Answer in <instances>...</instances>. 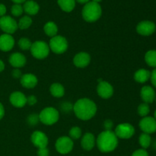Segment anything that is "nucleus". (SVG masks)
Here are the masks:
<instances>
[{"mask_svg": "<svg viewBox=\"0 0 156 156\" xmlns=\"http://www.w3.org/2000/svg\"><path fill=\"white\" fill-rule=\"evenodd\" d=\"M73 111L79 119L88 120L96 114L97 106L95 103L90 99L81 98L74 104Z\"/></svg>", "mask_w": 156, "mask_h": 156, "instance_id": "obj_1", "label": "nucleus"}, {"mask_svg": "<svg viewBox=\"0 0 156 156\" xmlns=\"http://www.w3.org/2000/svg\"><path fill=\"white\" fill-rule=\"evenodd\" d=\"M96 143L101 152H111L118 146V138L112 130H105L99 134L96 140Z\"/></svg>", "mask_w": 156, "mask_h": 156, "instance_id": "obj_2", "label": "nucleus"}, {"mask_svg": "<svg viewBox=\"0 0 156 156\" xmlns=\"http://www.w3.org/2000/svg\"><path fill=\"white\" fill-rule=\"evenodd\" d=\"M82 15L83 19L87 22H94L101 16L102 9L99 3L89 2L82 9Z\"/></svg>", "mask_w": 156, "mask_h": 156, "instance_id": "obj_3", "label": "nucleus"}, {"mask_svg": "<svg viewBox=\"0 0 156 156\" xmlns=\"http://www.w3.org/2000/svg\"><path fill=\"white\" fill-rule=\"evenodd\" d=\"M39 118L40 121L42 123L51 126V125L55 124L59 120V111L56 108H52V107L45 108L40 113Z\"/></svg>", "mask_w": 156, "mask_h": 156, "instance_id": "obj_4", "label": "nucleus"}, {"mask_svg": "<svg viewBox=\"0 0 156 156\" xmlns=\"http://www.w3.org/2000/svg\"><path fill=\"white\" fill-rule=\"evenodd\" d=\"M30 50L34 57L38 59H43L48 56L50 50L49 45L45 41H37L32 44Z\"/></svg>", "mask_w": 156, "mask_h": 156, "instance_id": "obj_5", "label": "nucleus"}, {"mask_svg": "<svg viewBox=\"0 0 156 156\" xmlns=\"http://www.w3.org/2000/svg\"><path fill=\"white\" fill-rule=\"evenodd\" d=\"M48 45L50 50L56 54H62L65 53L68 49L67 40L60 35H56L53 37H51Z\"/></svg>", "mask_w": 156, "mask_h": 156, "instance_id": "obj_6", "label": "nucleus"}, {"mask_svg": "<svg viewBox=\"0 0 156 156\" xmlns=\"http://www.w3.org/2000/svg\"><path fill=\"white\" fill-rule=\"evenodd\" d=\"M74 146L73 140L69 136L59 137L56 142L55 147L56 151L62 155H66L72 152Z\"/></svg>", "mask_w": 156, "mask_h": 156, "instance_id": "obj_7", "label": "nucleus"}, {"mask_svg": "<svg viewBox=\"0 0 156 156\" xmlns=\"http://www.w3.org/2000/svg\"><path fill=\"white\" fill-rule=\"evenodd\" d=\"M0 28L5 34L12 35L18 30V23L12 17L5 15L0 18Z\"/></svg>", "mask_w": 156, "mask_h": 156, "instance_id": "obj_8", "label": "nucleus"}, {"mask_svg": "<svg viewBox=\"0 0 156 156\" xmlns=\"http://www.w3.org/2000/svg\"><path fill=\"white\" fill-rule=\"evenodd\" d=\"M114 133L116 134L117 138L127 140L135 134V128L130 123H120L116 127Z\"/></svg>", "mask_w": 156, "mask_h": 156, "instance_id": "obj_9", "label": "nucleus"}, {"mask_svg": "<svg viewBox=\"0 0 156 156\" xmlns=\"http://www.w3.org/2000/svg\"><path fill=\"white\" fill-rule=\"evenodd\" d=\"M140 129L144 133L152 134L156 132V120L152 117H145L139 123Z\"/></svg>", "mask_w": 156, "mask_h": 156, "instance_id": "obj_10", "label": "nucleus"}, {"mask_svg": "<svg viewBox=\"0 0 156 156\" xmlns=\"http://www.w3.org/2000/svg\"><path fill=\"white\" fill-rule=\"evenodd\" d=\"M156 30V26L151 21H143L136 26V31L142 36H150Z\"/></svg>", "mask_w": 156, "mask_h": 156, "instance_id": "obj_11", "label": "nucleus"}, {"mask_svg": "<svg viewBox=\"0 0 156 156\" xmlns=\"http://www.w3.org/2000/svg\"><path fill=\"white\" fill-rule=\"evenodd\" d=\"M30 140H31L34 146L35 147L38 148V149L46 148L49 143L48 137L47 136V135L44 133L39 130L34 131L32 133L31 137H30Z\"/></svg>", "mask_w": 156, "mask_h": 156, "instance_id": "obj_12", "label": "nucleus"}, {"mask_svg": "<svg viewBox=\"0 0 156 156\" xmlns=\"http://www.w3.org/2000/svg\"><path fill=\"white\" fill-rule=\"evenodd\" d=\"M97 92L101 98L108 99L114 94V88L109 82L102 81L98 85Z\"/></svg>", "mask_w": 156, "mask_h": 156, "instance_id": "obj_13", "label": "nucleus"}, {"mask_svg": "<svg viewBox=\"0 0 156 156\" xmlns=\"http://www.w3.org/2000/svg\"><path fill=\"white\" fill-rule=\"evenodd\" d=\"M10 103L15 108H21L27 105V97L21 91H15L9 97Z\"/></svg>", "mask_w": 156, "mask_h": 156, "instance_id": "obj_14", "label": "nucleus"}, {"mask_svg": "<svg viewBox=\"0 0 156 156\" xmlns=\"http://www.w3.org/2000/svg\"><path fill=\"white\" fill-rule=\"evenodd\" d=\"M91 62V56L86 52H80L73 58V63L78 68H85Z\"/></svg>", "mask_w": 156, "mask_h": 156, "instance_id": "obj_15", "label": "nucleus"}, {"mask_svg": "<svg viewBox=\"0 0 156 156\" xmlns=\"http://www.w3.org/2000/svg\"><path fill=\"white\" fill-rule=\"evenodd\" d=\"M15 46V39L11 34H4L0 36V50L10 51Z\"/></svg>", "mask_w": 156, "mask_h": 156, "instance_id": "obj_16", "label": "nucleus"}, {"mask_svg": "<svg viewBox=\"0 0 156 156\" xmlns=\"http://www.w3.org/2000/svg\"><path fill=\"white\" fill-rule=\"evenodd\" d=\"M140 96L143 102L149 105V104H152L155 100V91L153 88L149 85H146L142 88Z\"/></svg>", "mask_w": 156, "mask_h": 156, "instance_id": "obj_17", "label": "nucleus"}, {"mask_svg": "<svg viewBox=\"0 0 156 156\" xmlns=\"http://www.w3.org/2000/svg\"><path fill=\"white\" fill-rule=\"evenodd\" d=\"M21 85L25 88H34L37 85V78L36 76L31 73L22 75L21 78L20 79Z\"/></svg>", "mask_w": 156, "mask_h": 156, "instance_id": "obj_18", "label": "nucleus"}, {"mask_svg": "<svg viewBox=\"0 0 156 156\" xmlns=\"http://www.w3.org/2000/svg\"><path fill=\"white\" fill-rule=\"evenodd\" d=\"M26 57L21 53H14L9 57V63L15 69L24 67L26 64Z\"/></svg>", "mask_w": 156, "mask_h": 156, "instance_id": "obj_19", "label": "nucleus"}, {"mask_svg": "<svg viewBox=\"0 0 156 156\" xmlns=\"http://www.w3.org/2000/svg\"><path fill=\"white\" fill-rule=\"evenodd\" d=\"M96 143L95 137L91 133H86L82 136L81 141V146L82 149L86 151H91L94 147Z\"/></svg>", "mask_w": 156, "mask_h": 156, "instance_id": "obj_20", "label": "nucleus"}, {"mask_svg": "<svg viewBox=\"0 0 156 156\" xmlns=\"http://www.w3.org/2000/svg\"><path fill=\"white\" fill-rule=\"evenodd\" d=\"M24 12L28 15H35L40 10V6L36 2L33 0H27L23 5Z\"/></svg>", "mask_w": 156, "mask_h": 156, "instance_id": "obj_21", "label": "nucleus"}, {"mask_svg": "<svg viewBox=\"0 0 156 156\" xmlns=\"http://www.w3.org/2000/svg\"><path fill=\"white\" fill-rule=\"evenodd\" d=\"M151 73L145 69H140L137 70L134 74V79L139 83H145L150 79Z\"/></svg>", "mask_w": 156, "mask_h": 156, "instance_id": "obj_22", "label": "nucleus"}, {"mask_svg": "<svg viewBox=\"0 0 156 156\" xmlns=\"http://www.w3.org/2000/svg\"><path fill=\"white\" fill-rule=\"evenodd\" d=\"M50 91L55 98H61L65 94V88L60 83L52 84L50 88Z\"/></svg>", "mask_w": 156, "mask_h": 156, "instance_id": "obj_23", "label": "nucleus"}, {"mask_svg": "<svg viewBox=\"0 0 156 156\" xmlns=\"http://www.w3.org/2000/svg\"><path fill=\"white\" fill-rule=\"evenodd\" d=\"M59 8L66 12H71L76 6V0H57Z\"/></svg>", "mask_w": 156, "mask_h": 156, "instance_id": "obj_24", "label": "nucleus"}, {"mask_svg": "<svg viewBox=\"0 0 156 156\" xmlns=\"http://www.w3.org/2000/svg\"><path fill=\"white\" fill-rule=\"evenodd\" d=\"M44 30L47 36H49L50 37H53L57 35L58 27L53 21H48L44 25Z\"/></svg>", "mask_w": 156, "mask_h": 156, "instance_id": "obj_25", "label": "nucleus"}, {"mask_svg": "<svg viewBox=\"0 0 156 156\" xmlns=\"http://www.w3.org/2000/svg\"><path fill=\"white\" fill-rule=\"evenodd\" d=\"M145 61L148 66L156 68V50H149L145 55Z\"/></svg>", "mask_w": 156, "mask_h": 156, "instance_id": "obj_26", "label": "nucleus"}, {"mask_svg": "<svg viewBox=\"0 0 156 156\" xmlns=\"http://www.w3.org/2000/svg\"><path fill=\"white\" fill-rule=\"evenodd\" d=\"M139 143H140V146L143 149H146L151 146L152 143V138H151L150 135L147 133H142L140 136L139 138Z\"/></svg>", "mask_w": 156, "mask_h": 156, "instance_id": "obj_27", "label": "nucleus"}, {"mask_svg": "<svg viewBox=\"0 0 156 156\" xmlns=\"http://www.w3.org/2000/svg\"><path fill=\"white\" fill-rule=\"evenodd\" d=\"M32 24V19L28 15L23 16L18 23V27L21 30H26Z\"/></svg>", "mask_w": 156, "mask_h": 156, "instance_id": "obj_28", "label": "nucleus"}, {"mask_svg": "<svg viewBox=\"0 0 156 156\" xmlns=\"http://www.w3.org/2000/svg\"><path fill=\"white\" fill-rule=\"evenodd\" d=\"M69 138H71L73 140H79L82 136V129L79 126H73L70 129L69 133Z\"/></svg>", "mask_w": 156, "mask_h": 156, "instance_id": "obj_29", "label": "nucleus"}, {"mask_svg": "<svg viewBox=\"0 0 156 156\" xmlns=\"http://www.w3.org/2000/svg\"><path fill=\"white\" fill-rule=\"evenodd\" d=\"M150 112V108L149 105L146 103H142L138 107V114L141 117H147L148 114Z\"/></svg>", "mask_w": 156, "mask_h": 156, "instance_id": "obj_30", "label": "nucleus"}, {"mask_svg": "<svg viewBox=\"0 0 156 156\" xmlns=\"http://www.w3.org/2000/svg\"><path fill=\"white\" fill-rule=\"evenodd\" d=\"M32 43L29 39L25 37H22L18 41V46L20 49L22 50H30Z\"/></svg>", "mask_w": 156, "mask_h": 156, "instance_id": "obj_31", "label": "nucleus"}, {"mask_svg": "<svg viewBox=\"0 0 156 156\" xmlns=\"http://www.w3.org/2000/svg\"><path fill=\"white\" fill-rule=\"evenodd\" d=\"M11 12L12 14L15 17H19L24 12V9H23V6L21 4H15L12 5V9H11Z\"/></svg>", "mask_w": 156, "mask_h": 156, "instance_id": "obj_32", "label": "nucleus"}, {"mask_svg": "<svg viewBox=\"0 0 156 156\" xmlns=\"http://www.w3.org/2000/svg\"><path fill=\"white\" fill-rule=\"evenodd\" d=\"M40 121L39 114H32L29 115L27 118V122L29 125L30 126H35Z\"/></svg>", "mask_w": 156, "mask_h": 156, "instance_id": "obj_33", "label": "nucleus"}, {"mask_svg": "<svg viewBox=\"0 0 156 156\" xmlns=\"http://www.w3.org/2000/svg\"><path fill=\"white\" fill-rule=\"evenodd\" d=\"M73 106L70 104V102H63V103L61 105V110H62L63 112L68 113L69 111H73Z\"/></svg>", "mask_w": 156, "mask_h": 156, "instance_id": "obj_34", "label": "nucleus"}, {"mask_svg": "<svg viewBox=\"0 0 156 156\" xmlns=\"http://www.w3.org/2000/svg\"><path fill=\"white\" fill-rule=\"evenodd\" d=\"M131 156H149V155L146 149H140L136 150Z\"/></svg>", "mask_w": 156, "mask_h": 156, "instance_id": "obj_35", "label": "nucleus"}, {"mask_svg": "<svg viewBox=\"0 0 156 156\" xmlns=\"http://www.w3.org/2000/svg\"><path fill=\"white\" fill-rule=\"evenodd\" d=\"M50 155V151L46 148H41V149H38L37 150V155L38 156H49Z\"/></svg>", "mask_w": 156, "mask_h": 156, "instance_id": "obj_36", "label": "nucleus"}, {"mask_svg": "<svg viewBox=\"0 0 156 156\" xmlns=\"http://www.w3.org/2000/svg\"><path fill=\"white\" fill-rule=\"evenodd\" d=\"M114 126V123L111 120H106L104 122V127L105 130H111Z\"/></svg>", "mask_w": 156, "mask_h": 156, "instance_id": "obj_37", "label": "nucleus"}, {"mask_svg": "<svg viewBox=\"0 0 156 156\" xmlns=\"http://www.w3.org/2000/svg\"><path fill=\"white\" fill-rule=\"evenodd\" d=\"M37 102V99L34 95H30L27 98V104H28L30 106L36 105Z\"/></svg>", "mask_w": 156, "mask_h": 156, "instance_id": "obj_38", "label": "nucleus"}, {"mask_svg": "<svg viewBox=\"0 0 156 156\" xmlns=\"http://www.w3.org/2000/svg\"><path fill=\"white\" fill-rule=\"evenodd\" d=\"M12 76H13L15 79H21L22 74H21V72L19 69H15L12 71Z\"/></svg>", "mask_w": 156, "mask_h": 156, "instance_id": "obj_39", "label": "nucleus"}, {"mask_svg": "<svg viewBox=\"0 0 156 156\" xmlns=\"http://www.w3.org/2000/svg\"><path fill=\"white\" fill-rule=\"evenodd\" d=\"M151 82L152 84L156 88V68L154 69L153 71L151 73V76H150Z\"/></svg>", "mask_w": 156, "mask_h": 156, "instance_id": "obj_40", "label": "nucleus"}, {"mask_svg": "<svg viewBox=\"0 0 156 156\" xmlns=\"http://www.w3.org/2000/svg\"><path fill=\"white\" fill-rule=\"evenodd\" d=\"M6 13V7L5 5L0 4V18L5 16Z\"/></svg>", "mask_w": 156, "mask_h": 156, "instance_id": "obj_41", "label": "nucleus"}, {"mask_svg": "<svg viewBox=\"0 0 156 156\" xmlns=\"http://www.w3.org/2000/svg\"><path fill=\"white\" fill-rule=\"evenodd\" d=\"M5 115V109L2 103H0V120L3 118Z\"/></svg>", "mask_w": 156, "mask_h": 156, "instance_id": "obj_42", "label": "nucleus"}, {"mask_svg": "<svg viewBox=\"0 0 156 156\" xmlns=\"http://www.w3.org/2000/svg\"><path fill=\"white\" fill-rule=\"evenodd\" d=\"M15 4H21V3H24L27 0H12Z\"/></svg>", "mask_w": 156, "mask_h": 156, "instance_id": "obj_43", "label": "nucleus"}, {"mask_svg": "<svg viewBox=\"0 0 156 156\" xmlns=\"http://www.w3.org/2000/svg\"><path fill=\"white\" fill-rule=\"evenodd\" d=\"M4 69H5V63L3 62L2 60L0 59V73L2 72Z\"/></svg>", "mask_w": 156, "mask_h": 156, "instance_id": "obj_44", "label": "nucleus"}, {"mask_svg": "<svg viewBox=\"0 0 156 156\" xmlns=\"http://www.w3.org/2000/svg\"><path fill=\"white\" fill-rule=\"evenodd\" d=\"M76 2H78L80 4H86V3L89 2L90 0H76Z\"/></svg>", "mask_w": 156, "mask_h": 156, "instance_id": "obj_45", "label": "nucleus"}, {"mask_svg": "<svg viewBox=\"0 0 156 156\" xmlns=\"http://www.w3.org/2000/svg\"><path fill=\"white\" fill-rule=\"evenodd\" d=\"M101 1H102V0H92V2H98V3Z\"/></svg>", "mask_w": 156, "mask_h": 156, "instance_id": "obj_46", "label": "nucleus"}, {"mask_svg": "<svg viewBox=\"0 0 156 156\" xmlns=\"http://www.w3.org/2000/svg\"><path fill=\"white\" fill-rule=\"evenodd\" d=\"M154 118H155V120H156V110H155V114H154Z\"/></svg>", "mask_w": 156, "mask_h": 156, "instance_id": "obj_47", "label": "nucleus"}, {"mask_svg": "<svg viewBox=\"0 0 156 156\" xmlns=\"http://www.w3.org/2000/svg\"><path fill=\"white\" fill-rule=\"evenodd\" d=\"M155 101H156V97H155Z\"/></svg>", "mask_w": 156, "mask_h": 156, "instance_id": "obj_48", "label": "nucleus"}]
</instances>
